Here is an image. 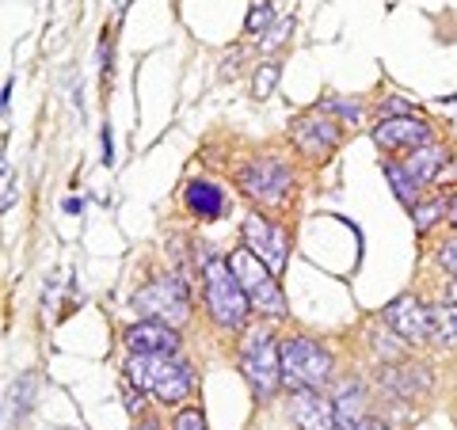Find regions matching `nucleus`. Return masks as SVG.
<instances>
[{
    "label": "nucleus",
    "instance_id": "1",
    "mask_svg": "<svg viewBox=\"0 0 457 430\" xmlns=\"http://www.w3.org/2000/svg\"><path fill=\"white\" fill-rule=\"evenodd\" d=\"M126 381L137 393H153L161 404H179L191 396V366L176 354H130L126 362Z\"/></svg>",
    "mask_w": 457,
    "mask_h": 430
},
{
    "label": "nucleus",
    "instance_id": "2",
    "mask_svg": "<svg viewBox=\"0 0 457 430\" xmlns=\"http://www.w3.org/2000/svg\"><path fill=\"white\" fill-rule=\"evenodd\" d=\"M203 290H206V309H210L213 324L237 332V327L245 324V317H248L252 301H248L245 290H240V282L233 275V267H228V260L210 255V260L203 263Z\"/></svg>",
    "mask_w": 457,
    "mask_h": 430
},
{
    "label": "nucleus",
    "instance_id": "3",
    "mask_svg": "<svg viewBox=\"0 0 457 430\" xmlns=\"http://www.w3.org/2000/svg\"><path fill=\"white\" fill-rule=\"evenodd\" d=\"M332 377V354H328L317 339L309 335H294L282 343V381L294 393L302 389H320Z\"/></svg>",
    "mask_w": 457,
    "mask_h": 430
},
{
    "label": "nucleus",
    "instance_id": "4",
    "mask_svg": "<svg viewBox=\"0 0 457 430\" xmlns=\"http://www.w3.org/2000/svg\"><path fill=\"white\" fill-rule=\"evenodd\" d=\"M228 267H233L240 290L248 294L252 309L267 312V317H282V312H286L282 290H278V282H275V270H270V267L260 260V255H255L252 248H237L233 255H228Z\"/></svg>",
    "mask_w": 457,
    "mask_h": 430
},
{
    "label": "nucleus",
    "instance_id": "5",
    "mask_svg": "<svg viewBox=\"0 0 457 430\" xmlns=\"http://www.w3.org/2000/svg\"><path fill=\"white\" fill-rule=\"evenodd\" d=\"M130 305L145 320L168 324V327H176L191 317V294H187V285H183V278H176V275H164L149 285H141Z\"/></svg>",
    "mask_w": 457,
    "mask_h": 430
},
{
    "label": "nucleus",
    "instance_id": "6",
    "mask_svg": "<svg viewBox=\"0 0 457 430\" xmlns=\"http://www.w3.org/2000/svg\"><path fill=\"white\" fill-rule=\"evenodd\" d=\"M240 369H245V381L260 400L275 396L282 385V347H275V335L252 332L240 347Z\"/></svg>",
    "mask_w": 457,
    "mask_h": 430
},
{
    "label": "nucleus",
    "instance_id": "7",
    "mask_svg": "<svg viewBox=\"0 0 457 430\" xmlns=\"http://www.w3.org/2000/svg\"><path fill=\"white\" fill-rule=\"evenodd\" d=\"M237 183H240V191H245L248 198H255V203L275 206V203H282V198L290 194L294 176L286 171L282 161H270V156H263V161H252V164L240 168Z\"/></svg>",
    "mask_w": 457,
    "mask_h": 430
},
{
    "label": "nucleus",
    "instance_id": "8",
    "mask_svg": "<svg viewBox=\"0 0 457 430\" xmlns=\"http://www.w3.org/2000/svg\"><path fill=\"white\" fill-rule=\"evenodd\" d=\"M294 145L305 156H312V161H324V156L336 153V145H339V126L320 111L302 114V119L294 122Z\"/></svg>",
    "mask_w": 457,
    "mask_h": 430
},
{
    "label": "nucleus",
    "instance_id": "9",
    "mask_svg": "<svg viewBox=\"0 0 457 430\" xmlns=\"http://www.w3.org/2000/svg\"><path fill=\"white\" fill-rule=\"evenodd\" d=\"M245 248H252L270 270H275V275L286 267V260H290V252H286L290 240H286V233L275 228L270 221H263L260 213H255V218H245Z\"/></svg>",
    "mask_w": 457,
    "mask_h": 430
},
{
    "label": "nucleus",
    "instance_id": "10",
    "mask_svg": "<svg viewBox=\"0 0 457 430\" xmlns=\"http://www.w3.org/2000/svg\"><path fill=\"white\" fill-rule=\"evenodd\" d=\"M374 141L385 153H416L427 145V122L411 119V114H393L374 126Z\"/></svg>",
    "mask_w": 457,
    "mask_h": 430
},
{
    "label": "nucleus",
    "instance_id": "11",
    "mask_svg": "<svg viewBox=\"0 0 457 430\" xmlns=\"http://www.w3.org/2000/svg\"><path fill=\"white\" fill-rule=\"evenodd\" d=\"M385 324H389L404 343H423L427 335H431V317H427V309L420 305L416 297L389 301V309H385Z\"/></svg>",
    "mask_w": 457,
    "mask_h": 430
},
{
    "label": "nucleus",
    "instance_id": "12",
    "mask_svg": "<svg viewBox=\"0 0 457 430\" xmlns=\"http://www.w3.org/2000/svg\"><path fill=\"white\" fill-rule=\"evenodd\" d=\"M381 389L393 393L396 400H420L431 393V369L420 366V362H400L393 369H385V374H378Z\"/></svg>",
    "mask_w": 457,
    "mask_h": 430
},
{
    "label": "nucleus",
    "instance_id": "13",
    "mask_svg": "<svg viewBox=\"0 0 457 430\" xmlns=\"http://www.w3.org/2000/svg\"><path fill=\"white\" fill-rule=\"evenodd\" d=\"M290 415H294L297 430H339L336 404H328V400H320L312 389L294 393V400H290Z\"/></svg>",
    "mask_w": 457,
    "mask_h": 430
},
{
    "label": "nucleus",
    "instance_id": "14",
    "mask_svg": "<svg viewBox=\"0 0 457 430\" xmlns=\"http://www.w3.org/2000/svg\"><path fill=\"white\" fill-rule=\"evenodd\" d=\"M126 347H130V354H176L179 335H176V327H168V324L141 320L134 327H126Z\"/></svg>",
    "mask_w": 457,
    "mask_h": 430
},
{
    "label": "nucleus",
    "instance_id": "15",
    "mask_svg": "<svg viewBox=\"0 0 457 430\" xmlns=\"http://www.w3.org/2000/svg\"><path fill=\"white\" fill-rule=\"evenodd\" d=\"M183 203H187V210L195 213V218H203V221H218L221 213H225L221 187H213V183H206V179L187 183V191H183Z\"/></svg>",
    "mask_w": 457,
    "mask_h": 430
},
{
    "label": "nucleus",
    "instance_id": "16",
    "mask_svg": "<svg viewBox=\"0 0 457 430\" xmlns=\"http://www.w3.org/2000/svg\"><path fill=\"white\" fill-rule=\"evenodd\" d=\"M442 164H446V149H438V145H423V149H416L408 156V171L416 176L420 187L442 176Z\"/></svg>",
    "mask_w": 457,
    "mask_h": 430
},
{
    "label": "nucleus",
    "instance_id": "17",
    "mask_svg": "<svg viewBox=\"0 0 457 430\" xmlns=\"http://www.w3.org/2000/svg\"><path fill=\"white\" fill-rule=\"evenodd\" d=\"M427 317H431V339L438 347H457V301L427 309Z\"/></svg>",
    "mask_w": 457,
    "mask_h": 430
},
{
    "label": "nucleus",
    "instance_id": "18",
    "mask_svg": "<svg viewBox=\"0 0 457 430\" xmlns=\"http://www.w3.org/2000/svg\"><path fill=\"white\" fill-rule=\"evenodd\" d=\"M362 408H366V393L362 385H343V393L336 400V415H339V430H354L362 423Z\"/></svg>",
    "mask_w": 457,
    "mask_h": 430
},
{
    "label": "nucleus",
    "instance_id": "19",
    "mask_svg": "<svg viewBox=\"0 0 457 430\" xmlns=\"http://www.w3.org/2000/svg\"><path fill=\"white\" fill-rule=\"evenodd\" d=\"M385 179L393 183V191H396V198L404 206H416V194H420V183H416V176L408 171V164H396V161H385Z\"/></svg>",
    "mask_w": 457,
    "mask_h": 430
},
{
    "label": "nucleus",
    "instance_id": "20",
    "mask_svg": "<svg viewBox=\"0 0 457 430\" xmlns=\"http://www.w3.org/2000/svg\"><path fill=\"white\" fill-rule=\"evenodd\" d=\"M31 393H35V377H31V374H23L16 385H12L8 400H12V408H16V419L27 411V404H31Z\"/></svg>",
    "mask_w": 457,
    "mask_h": 430
},
{
    "label": "nucleus",
    "instance_id": "21",
    "mask_svg": "<svg viewBox=\"0 0 457 430\" xmlns=\"http://www.w3.org/2000/svg\"><path fill=\"white\" fill-rule=\"evenodd\" d=\"M324 111H332V114H339V119H347V122H362V103L359 99L332 95V99H324Z\"/></svg>",
    "mask_w": 457,
    "mask_h": 430
},
{
    "label": "nucleus",
    "instance_id": "22",
    "mask_svg": "<svg viewBox=\"0 0 457 430\" xmlns=\"http://www.w3.org/2000/svg\"><path fill=\"white\" fill-rule=\"evenodd\" d=\"M275 84H278V65H260V73H255V80H252V92H255V99H267L270 92H275Z\"/></svg>",
    "mask_w": 457,
    "mask_h": 430
},
{
    "label": "nucleus",
    "instance_id": "23",
    "mask_svg": "<svg viewBox=\"0 0 457 430\" xmlns=\"http://www.w3.org/2000/svg\"><path fill=\"white\" fill-rule=\"evenodd\" d=\"M245 27H248V35H267V31H270V4H255V8L248 12Z\"/></svg>",
    "mask_w": 457,
    "mask_h": 430
},
{
    "label": "nucleus",
    "instance_id": "24",
    "mask_svg": "<svg viewBox=\"0 0 457 430\" xmlns=\"http://www.w3.org/2000/svg\"><path fill=\"white\" fill-rule=\"evenodd\" d=\"M442 218V203H427V206H416V228L420 233H427L435 221Z\"/></svg>",
    "mask_w": 457,
    "mask_h": 430
},
{
    "label": "nucleus",
    "instance_id": "25",
    "mask_svg": "<svg viewBox=\"0 0 457 430\" xmlns=\"http://www.w3.org/2000/svg\"><path fill=\"white\" fill-rule=\"evenodd\" d=\"M171 430H206V419H203V411H195V408L179 411V415H176V423H171Z\"/></svg>",
    "mask_w": 457,
    "mask_h": 430
},
{
    "label": "nucleus",
    "instance_id": "26",
    "mask_svg": "<svg viewBox=\"0 0 457 430\" xmlns=\"http://www.w3.org/2000/svg\"><path fill=\"white\" fill-rule=\"evenodd\" d=\"M290 31H294V23H290V20H278V23L267 31V38H263V50H275V46H282L286 35H290Z\"/></svg>",
    "mask_w": 457,
    "mask_h": 430
},
{
    "label": "nucleus",
    "instance_id": "27",
    "mask_svg": "<svg viewBox=\"0 0 457 430\" xmlns=\"http://www.w3.org/2000/svg\"><path fill=\"white\" fill-rule=\"evenodd\" d=\"M438 263L450 270V275H457V240H450V244H442L438 248Z\"/></svg>",
    "mask_w": 457,
    "mask_h": 430
},
{
    "label": "nucleus",
    "instance_id": "28",
    "mask_svg": "<svg viewBox=\"0 0 457 430\" xmlns=\"http://www.w3.org/2000/svg\"><path fill=\"white\" fill-rule=\"evenodd\" d=\"M237 65H240V50H228L221 57V77H237Z\"/></svg>",
    "mask_w": 457,
    "mask_h": 430
},
{
    "label": "nucleus",
    "instance_id": "29",
    "mask_svg": "<svg viewBox=\"0 0 457 430\" xmlns=\"http://www.w3.org/2000/svg\"><path fill=\"white\" fill-rule=\"evenodd\" d=\"M104 164H114V141H111V126H104Z\"/></svg>",
    "mask_w": 457,
    "mask_h": 430
},
{
    "label": "nucleus",
    "instance_id": "30",
    "mask_svg": "<svg viewBox=\"0 0 457 430\" xmlns=\"http://www.w3.org/2000/svg\"><path fill=\"white\" fill-rule=\"evenodd\" d=\"M354 430H389V426H385L381 419H362V423L354 426Z\"/></svg>",
    "mask_w": 457,
    "mask_h": 430
},
{
    "label": "nucleus",
    "instance_id": "31",
    "mask_svg": "<svg viewBox=\"0 0 457 430\" xmlns=\"http://www.w3.org/2000/svg\"><path fill=\"white\" fill-rule=\"evenodd\" d=\"M80 206H84L80 198H65V213H80Z\"/></svg>",
    "mask_w": 457,
    "mask_h": 430
},
{
    "label": "nucleus",
    "instance_id": "32",
    "mask_svg": "<svg viewBox=\"0 0 457 430\" xmlns=\"http://www.w3.org/2000/svg\"><path fill=\"white\" fill-rule=\"evenodd\" d=\"M450 221H453V228H457V194H453V203H450Z\"/></svg>",
    "mask_w": 457,
    "mask_h": 430
},
{
    "label": "nucleus",
    "instance_id": "33",
    "mask_svg": "<svg viewBox=\"0 0 457 430\" xmlns=\"http://www.w3.org/2000/svg\"><path fill=\"white\" fill-rule=\"evenodd\" d=\"M450 297H453V301H457V278H453V285H450Z\"/></svg>",
    "mask_w": 457,
    "mask_h": 430
},
{
    "label": "nucleus",
    "instance_id": "34",
    "mask_svg": "<svg viewBox=\"0 0 457 430\" xmlns=\"http://www.w3.org/2000/svg\"><path fill=\"white\" fill-rule=\"evenodd\" d=\"M141 430H161V426H156V423H145V426H141Z\"/></svg>",
    "mask_w": 457,
    "mask_h": 430
}]
</instances>
